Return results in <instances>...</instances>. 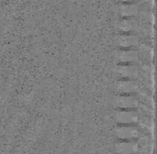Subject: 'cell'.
I'll list each match as a JSON object with an SVG mask.
<instances>
[{
	"instance_id": "cell-1",
	"label": "cell",
	"mask_w": 157,
	"mask_h": 154,
	"mask_svg": "<svg viewBox=\"0 0 157 154\" xmlns=\"http://www.w3.org/2000/svg\"><path fill=\"white\" fill-rule=\"evenodd\" d=\"M138 150V146L133 142L120 143L117 146V150L120 154H133Z\"/></svg>"
},
{
	"instance_id": "cell-2",
	"label": "cell",
	"mask_w": 157,
	"mask_h": 154,
	"mask_svg": "<svg viewBox=\"0 0 157 154\" xmlns=\"http://www.w3.org/2000/svg\"><path fill=\"white\" fill-rule=\"evenodd\" d=\"M117 134L120 138L123 139H130L135 138L138 135V131L132 126H125L120 128Z\"/></svg>"
},
{
	"instance_id": "cell-3",
	"label": "cell",
	"mask_w": 157,
	"mask_h": 154,
	"mask_svg": "<svg viewBox=\"0 0 157 154\" xmlns=\"http://www.w3.org/2000/svg\"><path fill=\"white\" fill-rule=\"evenodd\" d=\"M117 119L122 123H133L136 121L137 115L133 111H122L117 114Z\"/></svg>"
},
{
	"instance_id": "cell-4",
	"label": "cell",
	"mask_w": 157,
	"mask_h": 154,
	"mask_svg": "<svg viewBox=\"0 0 157 154\" xmlns=\"http://www.w3.org/2000/svg\"><path fill=\"white\" fill-rule=\"evenodd\" d=\"M117 104L120 108H131L136 105V100L131 96H122L117 100Z\"/></svg>"
},
{
	"instance_id": "cell-5",
	"label": "cell",
	"mask_w": 157,
	"mask_h": 154,
	"mask_svg": "<svg viewBox=\"0 0 157 154\" xmlns=\"http://www.w3.org/2000/svg\"><path fill=\"white\" fill-rule=\"evenodd\" d=\"M119 72L123 76L130 78V77H134L137 74V69L135 67L131 66H123L119 68Z\"/></svg>"
},
{
	"instance_id": "cell-6",
	"label": "cell",
	"mask_w": 157,
	"mask_h": 154,
	"mask_svg": "<svg viewBox=\"0 0 157 154\" xmlns=\"http://www.w3.org/2000/svg\"><path fill=\"white\" fill-rule=\"evenodd\" d=\"M118 88L120 91L128 93V92L134 91L136 88V84L133 81H123L120 83Z\"/></svg>"
},
{
	"instance_id": "cell-7",
	"label": "cell",
	"mask_w": 157,
	"mask_h": 154,
	"mask_svg": "<svg viewBox=\"0 0 157 154\" xmlns=\"http://www.w3.org/2000/svg\"><path fill=\"white\" fill-rule=\"evenodd\" d=\"M137 43V38L132 36H124L120 38V44L122 46H133Z\"/></svg>"
},
{
	"instance_id": "cell-8",
	"label": "cell",
	"mask_w": 157,
	"mask_h": 154,
	"mask_svg": "<svg viewBox=\"0 0 157 154\" xmlns=\"http://www.w3.org/2000/svg\"><path fill=\"white\" fill-rule=\"evenodd\" d=\"M137 58V53L133 51H123L120 53V59L122 61H133Z\"/></svg>"
},
{
	"instance_id": "cell-9",
	"label": "cell",
	"mask_w": 157,
	"mask_h": 154,
	"mask_svg": "<svg viewBox=\"0 0 157 154\" xmlns=\"http://www.w3.org/2000/svg\"><path fill=\"white\" fill-rule=\"evenodd\" d=\"M136 26V23L132 20H126L122 21L120 23V28L124 31H129V30L134 29Z\"/></svg>"
},
{
	"instance_id": "cell-10",
	"label": "cell",
	"mask_w": 157,
	"mask_h": 154,
	"mask_svg": "<svg viewBox=\"0 0 157 154\" xmlns=\"http://www.w3.org/2000/svg\"><path fill=\"white\" fill-rule=\"evenodd\" d=\"M123 14L125 15H132L135 14V11H136V8L132 6H126L125 9L123 10Z\"/></svg>"
}]
</instances>
